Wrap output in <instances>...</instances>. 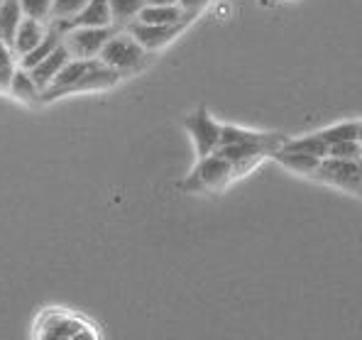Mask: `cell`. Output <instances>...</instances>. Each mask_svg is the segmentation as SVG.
Instances as JSON below:
<instances>
[{"instance_id":"obj_14","label":"cell","mask_w":362,"mask_h":340,"mask_svg":"<svg viewBox=\"0 0 362 340\" xmlns=\"http://www.w3.org/2000/svg\"><path fill=\"white\" fill-rule=\"evenodd\" d=\"M64 42V30L62 28H57V25H52L49 30H47V35H45V40L40 42V45L35 47V49L30 52V54H25L23 59H20V66L23 69H30L32 66H37V64H40L42 59H47V57L52 54V52L57 49V47H59Z\"/></svg>"},{"instance_id":"obj_5","label":"cell","mask_w":362,"mask_h":340,"mask_svg":"<svg viewBox=\"0 0 362 340\" xmlns=\"http://www.w3.org/2000/svg\"><path fill=\"white\" fill-rule=\"evenodd\" d=\"M316 177L343 191L362 196V159L323 157Z\"/></svg>"},{"instance_id":"obj_1","label":"cell","mask_w":362,"mask_h":340,"mask_svg":"<svg viewBox=\"0 0 362 340\" xmlns=\"http://www.w3.org/2000/svg\"><path fill=\"white\" fill-rule=\"evenodd\" d=\"M281 145H284V137L274 135V132H252L235 125H223V137L218 152L226 155L235 164V177H238L245 169L255 167L257 159H262L264 155H274L276 150H281Z\"/></svg>"},{"instance_id":"obj_17","label":"cell","mask_w":362,"mask_h":340,"mask_svg":"<svg viewBox=\"0 0 362 340\" xmlns=\"http://www.w3.org/2000/svg\"><path fill=\"white\" fill-rule=\"evenodd\" d=\"M281 150H286V152H303V155H313V157H321L323 159V157H328V150H331V145L323 140L321 132H313V135H303V137H296V140H284Z\"/></svg>"},{"instance_id":"obj_13","label":"cell","mask_w":362,"mask_h":340,"mask_svg":"<svg viewBox=\"0 0 362 340\" xmlns=\"http://www.w3.org/2000/svg\"><path fill=\"white\" fill-rule=\"evenodd\" d=\"M137 20H142V23H147V25L189 23V18H186V13L181 10V5H150V3L140 10V18Z\"/></svg>"},{"instance_id":"obj_22","label":"cell","mask_w":362,"mask_h":340,"mask_svg":"<svg viewBox=\"0 0 362 340\" xmlns=\"http://www.w3.org/2000/svg\"><path fill=\"white\" fill-rule=\"evenodd\" d=\"M23 3V13L25 18H32V20H47L52 15V5L54 0H20Z\"/></svg>"},{"instance_id":"obj_23","label":"cell","mask_w":362,"mask_h":340,"mask_svg":"<svg viewBox=\"0 0 362 340\" xmlns=\"http://www.w3.org/2000/svg\"><path fill=\"white\" fill-rule=\"evenodd\" d=\"M328 157H343V159H362V145L360 142H338L331 145Z\"/></svg>"},{"instance_id":"obj_7","label":"cell","mask_w":362,"mask_h":340,"mask_svg":"<svg viewBox=\"0 0 362 340\" xmlns=\"http://www.w3.org/2000/svg\"><path fill=\"white\" fill-rule=\"evenodd\" d=\"M115 28H74L64 35V45L69 47L71 57L76 59H98L103 47L115 35Z\"/></svg>"},{"instance_id":"obj_18","label":"cell","mask_w":362,"mask_h":340,"mask_svg":"<svg viewBox=\"0 0 362 340\" xmlns=\"http://www.w3.org/2000/svg\"><path fill=\"white\" fill-rule=\"evenodd\" d=\"M147 5V0H110V13H113L115 25H130L132 20L140 18V10Z\"/></svg>"},{"instance_id":"obj_15","label":"cell","mask_w":362,"mask_h":340,"mask_svg":"<svg viewBox=\"0 0 362 340\" xmlns=\"http://www.w3.org/2000/svg\"><path fill=\"white\" fill-rule=\"evenodd\" d=\"M279 164H284L286 169L296 174H308V177H316L318 167H321L323 159L321 157H313V155H303V152H286V150H276L274 155Z\"/></svg>"},{"instance_id":"obj_12","label":"cell","mask_w":362,"mask_h":340,"mask_svg":"<svg viewBox=\"0 0 362 340\" xmlns=\"http://www.w3.org/2000/svg\"><path fill=\"white\" fill-rule=\"evenodd\" d=\"M25 20L23 3L20 0H5L0 8V42L8 47H13L15 35H18L20 23Z\"/></svg>"},{"instance_id":"obj_16","label":"cell","mask_w":362,"mask_h":340,"mask_svg":"<svg viewBox=\"0 0 362 340\" xmlns=\"http://www.w3.org/2000/svg\"><path fill=\"white\" fill-rule=\"evenodd\" d=\"M8 91L13 93V98L23 100V103H40L42 100V88L37 86L35 78H32V74L23 66L15 71Z\"/></svg>"},{"instance_id":"obj_11","label":"cell","mask_w":362,"mask_h":340,"mask_svg":"<svg viewBox=\"0 0 362 340\" xmlns=\"http://www.w3.org/2000/svg\"><path fill=\"white\" fill-rule=\"evenodd\" d=\"M45 35H47V30L42 28L40 20L25 18L23 23H20L18 35H15V42H13L10 49H13V54L18 57V59H23L25 54H30V52L35 49L42 40H45Z\"/></svg>"},{"instance_id":"obj_9","label":"cell","mask_w":362,"mask_h":340,"mask_svg":"<svg viewBox=\"0 0 362 340\" xmlns=\"http://www.w3.org/2000/svg\"><path fill=\"white\" fill-rule=\"evenodd\" d=\"M54 25L64 30V35L74 28H108V25H113L110 0H90L86 8L78 15H74L71 20H54Z\"/></svg>"},{"instance_id":"obj_20","label":"cell","mask_w":362,"mask_h":340,"mask_svg":"<svg viewBox=\"0 0 362 340\" xmlns=\"http://www.w3.org/2000/svg\"><path fill=\"white\" fill-rule=\"evenodd\" d=\"M13 49H10L8 45H3L0 42V91H5V88H10V81H13L15 76V59H13Z\"/></svg>"},{"instance_id":"obj_2","label":"cell","mask_w":362,"mask_h":340,"mask_svg":"<svg viewBox=\"0 0 362 340\" xmlns=\"http://www.w3.org/2000/svg\"><path fill=\"white\" fill-rule=\"evenodd\" d=\"M98 59L103 61L105 66L115 69L120 76H127V74H135L147 66L150 52H147L130 32H115L108 40V45L103 47Z\"/></svg>"},{"instance_id":"obj_21","label":"cell","mask_w":362,"mask_h":340,"mask_svg":"<svg viewBox=\"0 0 362 340\" xmlns=\"http://www.w3.org/2000/svg\"><path fill=\"white\" fill-rule=\"evenodd\" d=\"M90 0H54L52 5V18L54 20H71L74 15H78Z\"/></svg>"},{"instance_id":"obj_8","label":"cell","mask_w":362,"mask_h":340,"mask_svg":"<svg viewBox=\"0 0 362 340\" xmlns=\"http://www.w3.org/2000/svg\"><path fill=\"white\" fill-rule=\"evenodd\" d=\"M186 23H177V25H147L142 20H132L127 25V32L145 47L147 52H157L162 47H167L169 42H174L177 37L184 32Z\"/></svg>"},{"instance_id":"obj_25","label":"cell","mask_w":362,"mask_h":340,"mask_svg":"<svg viewBox=\"0 0 362 340\" xmlns=\"http://www.w3.org/2000/svg\"><path fill=\"white\" fill-rule=\"evenodd\" d=\"M150 5H179L181 0H147Z\"/></svg>"},{"instance_id":"obj_24","label":"cell","mask_w":362,"mask_h":340,"mask_svg":"<svg viewBox=\"0 0 362 340\" xmlns=\"http://www.w3.org/2000/svg\"><path fill=\"white\" fill-rule=\"evenodd\" d=\"M211 3V0H181V10H184V13H186V18H194V15H199L201 13V10H204L206 8V5H209Z\"/></svg>"},{"instance_id":"obj_19","label":"cell","mask_w":362,"mask_h":340,"mask_svg":"<svg viewBox=\"0 0 362 340\" xmlns=\"http://www.w3.org/2000/svg\"><path fill=\"white\" fill-rule=\"evenodd\" d=\"M323 140L328 142V145H338V142H358L360 137V123H355V120H348V123H338L333 127H326V130H321Z\"/></svg>"},{"instance_id":"obj_10","label":"cell","mask_w":362,"mask_h":340,"mask_svg":"<svg viewBox=\"0 0 362 340\" xmlns=\"http://www.w3.org/2000/svg\"><path fill=\"white\" fill-rule=\"evenodd\" d=\"M69 59H71V52H69V47L62 42V45L57 47V49L52 52V54L47 57V59H42L40 64H37V66L30 69L32 78H35V83L42 88V93H45L47 88L52 86V81H54L57 74H59L62 69L66 66Z\"/></svg>"},{"instance_id":"obj_27","label":"cell","mask_w":362,"mask_h":340,"mask_svg":"<svg viewBox=\"0 0 362 340\" xmlns=\"http://www.w3.org/2000/svg\"><path fill=\"white\" fill-rule=\"evenodd\" d=\"M3 3H5V0H0V8H3Z\"/></svg>"},{"instance_id":"obj_26","label":"cell","mask_w":362,"mask_h":340,"mask_svg":"<svg viewBox=\"0 0 362 340\" xmlns=\"http://www.w3.org/2000/svg\"><path fill=\"white\" fill-rule=\"evenodd\" d=\"M358 142H360V145H362V123H360V137H358Z\"/></svg>"},{"instance_id":"obj_6","label":"cell","mask_w":362,"mask_h":340,"mask_svg":"<svg viewBox=\"0 0 362 340\" xmlns=\"http://www.w3.org/2000/svg\"><path fill=\"white\" fill-rule=\"evenodd\" d=\"M184 125H186V130H189L191 140H194V147H196V155H199V159L218 152V147H221V137H223V125L211 118V113H209L206 105H199V108H196L194 113L184 120Z\"/></svg>"},{"instance_id":"obj_3","label":"cell","mask_w":362,"mask_h":340,"mask_svg":"<svg viewBox=\"0 0 362 340\" xmlns=\"http://www.w3.org/2000/svg\"><path fill=\"white\" fill-rule=\"evenodd\" d=\"M235 179V164L221 152H213L209 157H201L196 169L184 179L186 191H223Z\"/></svg>"},{"instance_id":"obj_4","label":"cell","mask_w":362,"mask_h":340,"mask_svg":"<svg viewBox=\"0 0 362 340\" xmlns=\"http://www.w3.org/2000/svg\"><path fill=\"white\" fill-rule=\"evenodd\" d=\"M37 336L40 338H90L93 328L76 313L62 309H49L37 318Z\"/></svg>"}]
</instances>
